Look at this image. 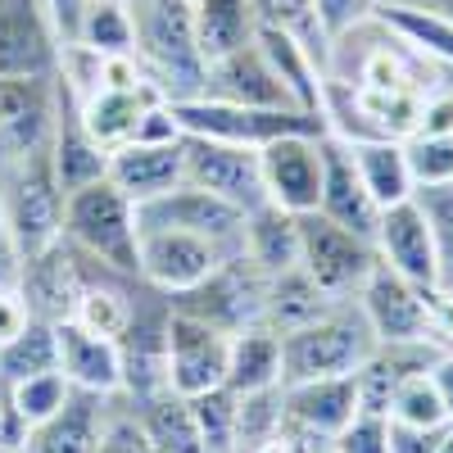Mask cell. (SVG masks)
<instances>
[{
	"mask_svg": "<svg viewBox=\"0 0 453 453\" xmlns=\"http://www.w3.org/2000/svg\"><path fill=\"white\" fill-rule=\"evenodd\" d=\"M326 82L345 87V91H363V96H426L431 87H440V68H431L422 55H412L372 14L367 23L331 36Z\"/></svg>",
	"mask_w": 453,
	"mask_h": 453,
	"instance_id": "cell-1",
	"label": "cell"
},
{
	"mask_svg": "<svg viewBox=\"0 0 453 453\" xmlns=\"http://www.w3.org/2000/svg\"><path fill=\"white\" fill-rule=\"evenodd\" d=\"M136 64L168 100H191L204 87V59L196 46L191 0H136Z\"/></svg>",
	"mask_w": 453,
	"mask_h": 453,
	"instance_id": "cell-2",
	"label": "cell"
},
{
	"mask_svg": "<svg viewBox=\"0 0 453 453\" xmlns=\"http://www.w3.org/2000/svg\"><path fill=\"white\" fill-rule=\"evenodd\" d=\"M376 349V335L358 309V299H340L318 322L281 335V386L322 381V376H354Z\"/></svg>",
	"mask_w": 453,
	"mask_h": 453,
	"instance_id": "cell-3",
	"label": "cell"
},
{
	"mask_svg": "<svg viewBox=\"0 0 453 453\" xmlns=\"http://www.w3.org/2000/svg\"><path fill=\"white\" fill-rule=\"evenodd\" d=\"M136 204L109 177L64 196V245L109 273L136 277ZM141 281V277H136Z\"/></svg>",
	"mask_w": 453,
	"mask_h": 453,
	"instance_id": "cell-4",
	"label": "cell"
},
{
	"mask_svg": "<svg viewBox=\"0 0 453 453\" xmlns=\"http://www.w3.org/2000/svg\"><path fill=\"white\" fill-rule=\"evenodd\" d=\"M0 213H5L10 236L27 258L46 254L64 236V191L50 168V150L19 159H0Z\"/></svg>",
	"mask_w": 453,
	"mask_h": 453,
	"instance_id": "cell-5",
	"label": "cell"
},
{
	"mask_svg": "<svg viewBox=\"0 0 453 453\" xmlns=\"http://www.w3.org/2000/svg\"><path fill=\"white\" fill-rule=\"evenodd\" d=\"M177 123L186 136H204V141H222V145H245V150H263L281 136H322V119L309 109H245V104H222V100H173Z\"/></svg>",
	"mask_w": 453,
	"mask_h": 453,
	"instance_id": "cell-6",
	"label": "cell"
},
{
	"mask_svg": "<svg viewBox=\"0 0 453 453\" xmlns=\"http://www.w3.org/2000/svg\"><path fill=\"white\" fill-rule=\"evenodd\" d=\"M299 222V268H304L331 299H354L363 290V281L372 277L376 258V245L367 236H354L345 232L340 222L322 218L318 209L313 213H295Z\"/></svg>",
	"mask_w": 453,
	"mask_h": 453,
	"instance_id": "cell-7",
	"label": "cell"
},
{
	"mask_svg": "<svg viewBox=\"0 0 453 453\" xmlns=\"http://www.w3.org/2000/svg\"><path fill=\"white\" fill-rule=\"evenodd\" d=\"M136 232H186V236H200L226 254H241L245 213L218 196H209V191H200V186L181 181L168 196L136 204Z\"/></svg>",
	"mask_w": 453,
	"mask_h": 453,
	"instance_id": "cell-8",
	"label": "cell"
},
{
	"mask_svg": "<svg viewBox=\"0 0 453 453\" xmlns=\"http://www.w3.org/2000/svg\"><path fill=\"white\" fill-rule=\"evenodd\" d=\"M226 345H232L226 331L173 309L164 331V386L181 399H200L218 390L226 381Z\"/></svg>",
	"mask_w": 453,
	"mask_h": 453,
	"instance_id": "cell-9",
	"label": "cell"
},
{
	"mask_svg": "<svg viewBox=\"0 0 453 453\" xmlns=\"http://www.w3.org/2000/svg\"><path fill=\"white\" fill-rule=\"evenodd\" d=\"M226 258H236V254H226L200 236H186V232H141L136 236V277L150 290H159L164 299L196 290Z\"/></svg>",
	"mask_w": 453,
	"mask_h": 453,
	"instance_id": "cell-10",
	"label": "cell"
},
{
	"mask_svg": "<svg viewBox=\"0 0 453 453\" xmlns=\"http://www.w3.org/2000/svg\"><path fill=\"white\" fill-rule=\"evenodd\" d=\"M181 164H186V181L226 200L241 213H254L258 204H268L263 173H258V150L222 145V141H204V136H181Z\"/></svg>",
	"mask_w": 453,
	"mask_h": 453,
	"instance_id": "cell-11",
	"label": "cell"
},
{
	"mask_svg": "<svg viewBox=\"0 0 453 453\" xmlns=\"http://www.w3.org/2000/svg\"><path fill=\"white\" fill-rule=\"evenodd\" d=\"M263 281L268 277H258L250 263L236 254V258H226L209 281H200L196 290L168 299V304L177 313H186V318H200V322H209V326H218L226 335H236V331H245V326H254L263 318Z\"/></svg>",
	"mask_w": 453,
	"mask_h": 453,
	"instance_id": "cell-12",
	"label": "cell"
},
{
	"mask_svg": "<svg viewBox=\"0 0 453 453\" xmlns=\"http://www.w3.org/2000/svg\"><path fill=\"white\" fill-rule=\"evenodd\" d=\"M59 78H0V159L50 150Z\"/></svg>",
	"mask_w": 453,
	"mask_h": 453,
	"instance_id": "cell-13",
	"label": "cell"
},
{
	"mask_svg": "<svg viewBox=\"0 0 453 453\" xmlns=\"http://www.w3.org/2000/svg\"><path fill=\"white\" fill-rule=\"evenodd\" d=\"M59 50L42 0H0V78H55Z\"/></svg>",
	"mask_w": 453,
	"mask_h": 453,
	"instance_id": "cell-14",
	"label": "cell"
},
{
	"mask_svg": "<svg viewBox=\"0 0 453 453\" xmlns=\"http://www.w3.org/2000/svg\"><path fill=\"white\" fill-rule=\"evenodd\" d=\"M326 136V132H322ZM322 136H281L258 150L263 196L286 213H313L322 196Z\"/></svg>",
	"mask_w": 453,
	"mask_h": 453,
	"instance_id": "cell-15",
	"label": "cell"
},
{
	"mask_svg": "<svg viewBox=\"0 0 453 453\" xmlns=\"http://www.w3.org/2000/svg\"><path fill=\"white\" fill-rule=\"evenodd\" d=\"M354 299H358V309L376 340H431L426 290L403 281L399 273H390L386 263H376Z\"/></svg>",
	"mask_w": 453,
	"mask_h": 453,
	"instance_id": "cell-16",
	"label": "cell"
},
{
	"mask_svg": "<svg viewBox=\"0 0 453 453\" xmlns=\"http://www.w3.org/2000/svg\"><path fill=\"white\" fill-rule=\"evenodd\" d=\"M376 258L386 263L390 273H399L412 286H440V263H435V241H431V226L418 209V200H403L381 209V222H376Z\"/></svg>",
	"mask_w": 453,
	"mask_h": 453,
	"instance_id": "cell-17",
	"label": "cell"
},
{
	"mask_svg": "<svg viewBox=\"0 0 453 453\" xmlns=\"http://www.w3.org/2000/svg\"><path fill=\"white\" fill-rule=\"evenodd\" d=\"M204 100H222V104H245V109H299L286 87L277 82V73L268 68V59L258 55V46H241L232 55H222L213 64H204Z\"/></svg>",
	"mask_w": 453,
	"mask_h": 453,
	"instance_id": "cell-18",
	"label": "cell"
},
{
	"mask_svg": "<svg viewBox=\"0 0 453 453\" xmlns=\"http://www.w3.org/2000/svg\"><path fill=\"white\" fill-rule=\"evenodd\" d=\"M440 358L435 340H376V349L363 358V367L354 372V390H358V412H390L395 390L408 376L431 372V363Z\"/></svg>",
	"mask_w": 453,
	"mask_h": 453,
	"instance_id": "cell-19",
	"label": "cell"
},
{
	"mask_svg": "<svg viewBox=\"0 0 453 453\" xmlns=\"http://www.w3.org/2000/svg\"><path fill=\"white\" fill-rule=\"evenodd\" d=\"M318 213L340 222L354 236H376V222H381V209L367 196V186L354 168V155L345 141L322 136V196H318Z\"/></svg>",
	"mask_w": 453,
	"mask_h": 453,
	"instance_id": "cell-20",
	"label": "cell"
},
{
	"mask_svg": "<svg viewBox=\"0 0 453 453\" xmlns=\"http://www.w3.org/2000/svg\"><path fill=\"white\" fill-rule=\"evenodd\" d=\"M55 345H59V372L73 390L87 395H123V354L119 340H104L87 331L82 322H55Z\"/></svg>",
	"mask_w": 453,
	"mask_h": 453,
	"instance_id": "cell-21",
	"label": "cell"
},
{
	"mask_svg": "<svg viewBox=\"0 0 453 453\" xmlns=\"http://www.w3.org/2000/svg\"><path fill=\"white\" fill-rule=\"evenodd\" d=\"M109 412H113V395L73 390L68 403L55 412L50 422L32 426V431L23 435L19 453H100Z\"/></svg>",
	"mask_w": 453,
	"mask_h": 453,
	"instance_id": "cell-22",
	"label": "cell"
},
{
	"mask_svg": "<svg viewBox=\"0 0 453 453\" xmlns=\"http://www.w3.org/2000/svg\"><path fill=\"white\" fill-rule=\"evenodd\" d=\"M132 204H150L168 196L173 186L186 181V164H181V141L177 145H119L109 155V173H104Z\"/></svg>",
	"mask_w": 453,
	"mask_h": 453,
	"instance_id": "cell-23",
	"label": "cell"
},
{
	"mask_svg": "<svg viewBox=\"0 0 453 453\" xmlns=\"http://www.w3.org/2000/svg\"><path fill=\"white\" fill-rule=\"evenodd\" d=\"M358 412V390L354 376H322V381H295L281 386V418L299 422L304 431L335 440Z\"/></svg>",
	"mask_w": 453,
	"mask_h": 453,
	"instance_id": "cell-24",
	"label": "cell"
},
{
	"mask_svg": "<svg viewBox=\"0 0 453 453\" xmlns=\"http://www.w3.org/2000/svg\"><path fill=\"white\" fill-rule=\"evenodd\" d=\"M50 168L59 177V191H82V186L100 181L109 173V150H100L91 141V132L82 127V113L73 104V96L59 87V119H55V136H50Z\"/></svg>",
	"mask_w": 453,
	"mask_h": 453,
	"instance_id": "cell-25",
	"label": "cell"
},
{
	"mask_svg": "<svg viewBox=\"0 0 453 453\" xmlns=\"http://www.w3.org/2000/svg\"><path fill=\"white\" fill-rule=\"evenodd\" d=\"M159 100H168L159 87H127V91H113V87H100V91H91L82 104H78V113H82V127L91 132V141L100 145V150H119V145H127L132 141V132H136V123H141V113L150 109V104H159Z\"/></svg>",
	"mask_w": 453,
	"mask_h": 453,
	"instance_id": "cell-26",
	"label": "cell"
},
{
	"mask_svg": "<svg viewBox=\"0 0 453 453\" xmlns=\"http://www.w3.org/2000/svg\"><path fill=\"white\" fill-rule=\"evenodd\" d=\"M232 395H263L281 386V335L273 326H245L226 345V381Z\"/></svg>",
	"mask_w": 453,
	"mask_h": 453,
	"instance_id": "cell-27",
	"label": "cell"
},
{
	"mask_svg": "<svg viewBox=\"0 0 453 453\" xmlns=\"http://www.w3.org/2000/svg\"><path fill=\"white\" fill-rule=\"evenodd\" d=\"M132 408V418L150 444V453H209L204 440H200V426H196V412H191V399H181L173 390H159L150 399H123Z\"/></svg>",
	"mask_w": 453,
	"mask_h": 453,
	"instance_id": "cell-28",
	"label": "cell"
},
{
	"mask_svg": "<svg viewBox=\"0 0 453 453\" xmlns=\"http://www.w3.org/2000/svg\"><path fill=\"white\" fill-rule=\"evenodd\" d=\"M376 19L431 68H453V19H444L440 10L418 5V0H381Z\"/></svg>",
	"mask_w": 453,
	"mask_h": 453,
	"instance_id": "cell-29",
	"label": "cell"
},
{
	"mask_svg": "<svg viewBox=\"0 0 453 453\" xmlns=\"http://www.w3.org/2000/svg\"><path fill=\"white\" fill-rule=\"evenodd\" d=\"M241 258L258 277H277L299 263V222L295 213L277 209V204H258L254 213H245V241H241Z\"/></svg>",
	"mask_w": 453,
	"mask_h": 453,
	"instance_id": "cell-30",
	"label": "cell"
},
{
	"mask_svg": "<svg viewBox=\"0 0 453 453\" xmlns=\"http://www.w3.org/2000/svg\"><path fill=\"white\" fill-rule=\"evenodd\" d=\"M331 304H340V299H331L304 268H286V273H277V277H268L263 281V326H273L277 335H286V331H295V326H309V322H318Z\"/></svg>",
	"mask_w": 453,
	"mask_h": 453,
	"instance_id": "cell-31",
	"label": "cell"
},
{
	"mask_svg": "<svg viewBox=\"0 0 453 453\" xmlns=\"http://www.w3.org/2000/svg\"><path fill=\"white\" fill-rule=\"evenodd\" d=\"M254 46H258L263 59H268V68L277 73V82L286 87V96H290L299 109L318 113L326 73H322V64L313 59V50H309L304 42H295V36H286V32H273V27H258ZM318 119H322V113H318Z\"/></svg>",
	"mask_w": 453,
	"mask_h": 453,
	"instance_id": "cell-32",
	"label": "cell"
},
{
	"mask_svg": "<svg viewBox=\"0 0 453 453\" xmlns=\"http://www.w3.org/2000/svg\"><path fill=\"white\" fill-rule=\"evenodd\" d=\"M191 19H196V46L204 64L250 46L258 36V19L250 0H191Z\"/></svg>",
	"mask_w": 453,
	"mask_h": 453,
	"instance_id": "cell-33",
	"label": "cell"
},
{
	"mask_svg": "<svg viewBox=\"0 0 453 453\" xmlns=\"http://www.w3.org/2000/svg\"><path fill=\"white\" fill-rule=\"evenodd\" d=\"M349 155H354V168L367 186V196L376 200V209H390V204H403L418 196L403 141H354Z\"/></svg>",
	"mask_w": 453,
	"mask_h": 453,
	"instance_id": "cell-34",
	"label": "cell"
},
{
	"mask_svg": "<svg viewBox=\"0 0 453 453\" xmlns=\"http://www.w3.org/2000/svg\"><path fill=\"white\" fill-rule=\"evenodd\" d=\"M42 372H59V345H55V326L32 318L14 340L0 345V386H19Z\"/></svg>",
	"mask_w": 453,
	"mask_h": 453,
	"instance_id": "cell-35",
	"label": "cell"
},
{
	"mask_svg": "<svg viewBox=\"0 0 453 453\" xmlns=\"http://www.w3.org/2000/svg\"><path fill=\"white\" fill-rule=\"evenodd\" d=\"M68 46H87V50H96V55H132V50H136L132 5H113V0H91Z\"/></svg>",
	"mask_w": 453,
	"mask_h": 453,
	"instance_id": "cell-36",
	"label": "cell"
},
{
	"mask_svg": "<svg viewBox=\"0 0 453 453\" xmlns=\"http://www.w3.org/2000/svg\"><path fill=\"white\" fill-rule=\"evenodd\" d=\"M254 5V19L258 27H273V32H286L295 36V42H304L313 50V59L322 64L326 73V32L318 23V10H313V0H250Z\"/></svg>",
	"mask_w": 453,
	"mask_h": 453,
	"instance_id": "cell-37",
	"label": "cell"
},
{
	"mask_svg": "<svg viewBox=\"0 0 453 453\" xmlns=\"http://www.w3.org/2000/svg\"><path fill=\"white\" fill-rule=\"evenodd\" d=\"M191 412H196V426H200V440L209 453H236L241 444V395H232L226 386L191 399Z\"/></svg>",
	"mask_w": 453,
	"mask_h": 453,
	"instance_id": "cell-38",
	"label": "cell"
},
{
	"mask_svg": "<svg viewBox=\"0 0 453 453\" xmlns=\"http://www.w3.org/2000/svg\"><path fill=\"white\" fill-rule=\"evenodd\" d=\"M5 395H10V408L23 422V431H32V426L50 422L68 403L73 386L64 381V372H42V376H27V381H19V386H5Z\"/></svg>",
	"mask_w": 453,
	"mask_h": 453,
	"instance_id": "cell-39",
	"label": "cell"
},
{
	"mask_svg": "<svg viewBox=\"0 0 453 453\" xmlns=\"http://www.w3.org/2000/svg\"><path fill=\"white\" fill-rule=\"evenodd\" d=\"M418 209L431 226V241H435V263H440V290L453 295V181L440 186H418Z\"/></svg>",
	"mask_w": 453,
	"mask_h": 453,
	"instance_id": "cell-40",
	"label": "cell"
},
{
	"mask_svg": "<svg viewBox=\"0 0 453 453\" xmlns=\"http://www.w3.org/2000/svg\"><path fill=\"white\" fill-rule=\"evenodd\" d=\"M386 418H390V422H403V426H426V431H435V426H453V422L444 418V403H440L435 386H431V372L408 376V381L395 390Z\"/></svg>",
	"mask_w": 453,
	"mask_h": 453,
	"instance_id": "cell-41",
	"label": "cell"
},
{
	"mask_svg": "<svg viewBox=\"0 0 453 453\" xmlns=\"http://www.w3.org/2000/svg\"><path fill=\"white\" fill-rule=\"evenodd\" d=\"M403 155H408V168H412V181L418 186L453 181V132H444V136H408Z\"/></svg>",
	"mask_w": 453,
	"mask_h": 453,
	"instance_id": "cell-42",
	"label": "cell"
},
{
	"mask_svg": "<svg viewBox=\"0 0 453 453\" xmlns=\"http://www.w3.org/2000/svg\"><path fill=\"white\" fill-rule=\"evenodd\" d=\"M331 453H390V418L354 412L349 426L331 440Z\"/></svg>",
	"mask_w": 453,
	"mask_h": 453,
	"instance_id": "cell-43",
	"label": "cell"
},
{
	"mask_svg": "<svg viewBox=\"0 0 453 453\" xmlns=\"http://www.w3.org/2000/svg\"><path fill=\"white\" fill-rule=\"evenodd\" d=\"M376 5H381V0H313L326 42L340 36V32H349V27H358V23H367L376 14Z\"/></svg>",
	"mask_w": 453,
	"mask_h": 453,
	"instance_id": "cell-44",
	"label": "cell"
},
{
	"mask_svg": "<svg viewBox=\"0 0 453 453\" xmlns=\"http://www.w3.org/2000/svg\"><path fill=\"white\" fill-rule=\"evenodd\" d=\"M453 132V91L440 82L422 96L418 104V127H412V136H444Z\"/></svg>",
	"mask_w": 453,
	"mask_h": 453,
	"instance_id": "cell-45",
	"label": "cell"
},
{
	"mask_svg": "<svg viewBox=\"0 0 453 453\" xmlns=\"http://www.w3.org/2000/svg\"><path fill=\"white\" fill-rule=\"evenodd\" d=\"M449 426H403V422H390V453H435V444L444 440Z\"/></svg>",
	"mask_w": 453,
	"mask_h": 453,
	"instance_id": "cell-46",
	"label": "cell"
},
{
	"mask_svg": "<svg viewBox=\"0 0 453 453\" xmlns=\"http://www.w3.org/2000/svg\"><path fill=\"white\" fill-rule=\"evenodd\" d=\"M27 322H32V313H27L23 290H19V286H14V290H0V345H5V340H14Z\"/></svg>",
	"mask_w": 453,
	"mask_h": 453,
	"instance_id": "cell-47",
	"label": "cell"
},
{
	"mask_svg": "<svg viewBox=\"0 0 453 453\" xmlns=\"http://www.w3.org/2000/svg\"><path fill=\"white\" fill-rule=\"evenodd\" d=\"M42 5H46V14H50L55 32H59V42L68 46V42H73V32H78V23H82V14H87V5H91V0H42Z\"/></svg>",
	"mask_w": 453,
	"mask_h": 453,
	"instance_id": "cell-48",
	"label": "cell"
},
{
	"mask_svg": "<svg viewBox=\"0 0 453 453\" xmlns=\"http://www.w3.org/2000/svg\"><path fill=\"white\" fill-rule=\"evenodd\" d=\"M23 277V254L10 236V226H5V213H0V290H14Z\"/></svg>",
	"mask_w": 453,
	"mask_h": 453,
	"instance_id": "cell-49",
	"label": "cell"
},
{
	"mask_svg": "<svg viewBox=\"0 0 453 453\" xmlns=\"http://www.w3.org/2000/svg\"><path fill=\"white\" fill-rule=\"evenodd\" d=\"M431 386L444 403V418L453 422V349H440V358L431 363Z\"/></svg>",
	"mask_w": 453,
	"mask_h": 453,
	"instance_id": "cell-50",
	"label": "cell"
},
{
	"mask_svg": "<svg viewBox=\"0 0 453 453\" xmlns=\"http://www.w3.org/2000/svg\"><path fill=\"white\" fill-rule=\"evenodd\" d=\"M418 5H431V10H440L444 19H453V0H418Z\"/></svg>",
	"mask_w": 453,
	"mask_h": 453,
	"instance_id": "cell-51",
	"label": "cell"
},
{
	"mask_svg": "<svg viewBox=\"0 0 453 453\" xmlns=\"http://www.w3.org/2000/svg\"><path fill=\"white\" fill-rule=\"evenodd\" d=\"M435 453H453V426H449V431H444V440H440V444H435Z\"/></svg>",
	"mask_w": 453,
	"mask_h": 453,
	"instance_id": "cell-52",
	"label": "cell"
},
{
	"mask_svg": "<svg viewBox=\"0 0 453 453\" xmlns=\"http://www.w3.org/2000/svg\"><path fill=\"white\" fill-rule=\"evenodd\" d=\"M440 82H444V87L453 91V68H440Z\"/></svg>",
	"mask_w": 453,
	"mask_h": 453,
	"instance_id": "cell-53",
	"label": "cell"
},
{
	"mask_svg": "<svg viewBox=\"0 0 453 453\" xmlns=\"http://www.w3.org/2000/svg\"><path fill=\"white\" fill-rule=\"evenodd\" d=\"M113 5H136V0H113Z\"/></svg>",
	"mask_w": 453,
	"mask_h": 453,
	"instance_id": "cell-54",
	"label": "cell"
},
{
	"mask_svg": "<svg viewBox=\"0 0 453 453\" xmlns=\"http://www.w3.org/2000/svg\"><path fill=\"white\" fill-rule=\"evenodd\" d=\"M0 453H19V449H0Z\"/></svg>",
	"mask_w": 453,
	"mask_h": 453,
	"instance_id": "cell-55",
	"label": "cell"
},
{
	"mask_svg": "<svg viewBox=\"0 0 453 453\" xmlns=\"http://www.w3.org/2000/svg\"><path fill=\"white\" fill-rule=\"evenodd\" d=\"M326 453H331V449H326Z\"/></svg>",
	"mask_w": 453,
	"mask_h": 453,
	"instance_id": "cell-56",
	"label": "cell"
}]
</instances>
